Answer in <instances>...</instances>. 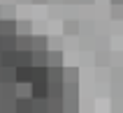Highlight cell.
<instances>
[{
  "mask_svg": "<svg viewBox=\"0 0 123 113\" xmlns=\"http://www.w3.org/2000/svg\"><path fill=\"white\" fill-rule=\"evenodd\" d=\"M35 74H37V67H33V65L16 67V83H33Z\"/></svg>",
  "mask_w": 123,
  "mask_h": 113,
  "instance_id": "cell-1",
  "label": "cell"
},
{
  "mask_svg": "<svg viewBox=\"0 0 123 113\" xmlns=\"http://www.w3.org/2000/svg\"><path fill=\"white\" fill-rule=\"evenodd\" d=\"M49 51H33V67H47L49 65Z\"/></svg>",
  "mask_w": 123,
  "mask_h": 113,
  "instance_id": "cell-6",
  "label": "cell"
},
{
  "mask_svg": "<svg viewBox=\"0 0 123 113\" xmlns=\"http://www.w3.org/2000/svg\"><path fill=\"white\" fill-rule=\"evenodd\" d=\"M49 113H61V111H49Z\"/></svg>",
  "mask_w": 123,
  "mask_h": 113,
  "instance_id": "cell-14",
  "label": "cell"
},
{
  "mask_svg": "<svg viewBox=\"0 0 123 113\" xmlns=\"http://www.w3.org/2000/svg\"><path fill=\"white\" fill-rule=\"evenodd\" d=\"M111 5L116 7V5H123V0H111Z\"/></svg>",
  "mask_w": 123,
  "mask_h": 113,
  "instance_id": "cell-13",
  "label": "cell"
},
{
  "mask_svg": "<svg viewBox=\"0 0 123 113\" xmlns=\"http://www.w3.org/2000/svg\"><path fill=\"white\" fill-rule=\"evenodd\" d=\"M0 67H16V51H0Z\"/></svg>",
  "mask_w": 123,
  "mask_h": 113,
  "instance_id": "cell-4",
  "label": "cell"
},
{
  "mask_svg": "<svg viewBox=\"0 0 123 113\" xmlns=\"http://www.w3.org/2000/svg\"><path fill=\"white\" fill-rule=\"evenodd\" d=\"M65 74H68V79H74V76H77V69H68Z\"/></svg>",
  "mask_w": 123,
  "mask_h": 113,
  "instance_id": "cell-12",
  "label": "cell"
},
{
  "mask_svg": "<svg viewBox=\"0 0 123 113\" xmlns=\"http://www.w3.org/2000/svg\"><path fill=\"white\" fill-rule=\"evenodd\" d=\"M49 65L47 67H61V62H63V53L61 51H49Z\"/></svg>",
  "mask_w": 123,
  "mask_h": 113,
  "instance_id": "cell-10",
  "label": "cell"
},
{
  "mask_svg": "<svg viewBox=\"0 0 123 113\" xmlns=\"http://www.w3.org/2000/svg\"><path fill=\"white\" fill-rule=\"evenodd\" d=\"M0 51H16V35H0Z\"/></svg>",
  "mask_w": 123,
  "mask_h": 113,
  "instance_id": "cell-2",
  "label": "cell"
},
{
  "mask_svg": "<svg viewBox=\"0 0 123 113\" xmlns=\"http://www.w3.org/2000/svg\"><path fill=\"white\" fill-rule=\"evenodd\" d=\"M33 113H49V99H33Z\"/></svg>",
  "mask_w": 123,
  "mask_h": 113,
  "instance_id": "cell-8",
  "label": "cell"
},
{
  "mask_svg": "<svg viewBox=\"0 0 123 113\" xmlns=\"http://www.w3.org/2000/svg\"><path fill=\"white\" fill-rule=\"evenodd\" d=\"M33 51H47V37H33Z\"/></svg>",
  "mask_w": 123,
  "mask_h": 113,
  "instance_id": "cell-11",
  "label": "cell"
},
{
  "mask_svg": "<svg viewBox=\"0 0 123 113\" xmlns=\"http://www.w3.org/2000/svg\"><path fill=\"white\" fill-rule=\"evenodd\" d=\"M0 83H16V67H0Z\"/></svg>",
  "mask_w": 123,
  "mask_h": 113,
  "instance_id": "cell-3",
  "label": "cell"
},
{
  "mask_svg": "<svg viewBox=\"0 0 123 113\" xmlns=\"http://www.w3.org/2000/svg\"><path fill=\"white\" fill-rule=\"evenodd\" d=\"M33 65V51H19L16 48V67H28Z\"/></svg>",
  "mask_w": 123,
  "mask_h": 113,
  "instance_id": "cell-5",
  "label": "cell"
},
{
  "mask_svg": "<svg viewBox=\"0 0 123 113\" xmlns=\"http://www.w3.org/2000/svg\"><path fill=\"white\" fill-rule=\"evenodd\" d=\"M16 48L19 51H33V37L26 35V37H19L16 35Z\"/></svg>",
  "mask_w": 123,
  "mask_h": 113,
  "instance_id": "cell-7",
  "label": "cell"
},
{
  "mask_svg": "<svg viewBox=\"0 0 123 113\" xmlns=\"http://www.w3.org/2000/svg\"><path fill=\"white\" fill-rule=\"evenodd\" d=\"M0 35H16V23L14 21H0Z\"/></svg>",
  "mask_w": 123,
  "mask_h": 113,
  "instance_id": "cell-9",
  "label": "cell"
},
{
  "mask_svg": "<svg viewBox=\"0 0 123 113\" xmlns=\"http://www.w3.org/2000/svg\"><path fill=\"white\" fill-rule=\"evenodd\" d=\"M0 106H2V104H0Z\"/></svg>",
  "mask_w": 123,
  "mask_h": 113,
  "instance_id": "cell-15",
  "label": "cell"
}]
</instances>
